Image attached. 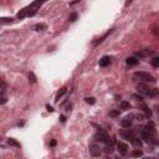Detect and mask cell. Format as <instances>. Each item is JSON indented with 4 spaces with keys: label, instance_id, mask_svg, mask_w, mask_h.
I'll use <instances>...</instances> for the list:
<instances>
[{
    "label": "cell",
    "instance_id": "6da1fadb",
    "mask_svg": "<svg viewBox=\"0 0 159 159\" xmlns=\"http://www.w3.org/2000/svg\"><path fill=\"white\" fill-rule=\"evenodd\" d=\"M134 78L139 80L141 82H144V83H148V82H156V80L152 75H149L148 72H142V71H137L134 72Z\"/></svg>",
    "mask_w": 159,
    "mask_h": 159
},
{
    "label": "cell",
    "instance_id": "7a4b0ae2",
    "mask_svg": "<svg viewBox=\"0 0 159 159\" xmlns=\"http://www.w3.org/2000/svg\"><path fill=\"white\" fill-rule=\"evenodd\" d=\"M151 90H152V88H149L147 86V83H144V82H141V83H138V85H137V91L141 93V95H143V96H149Z\"/></svg>",
    "mask_w": 159,
    "mask_h": 159
},
{
    "label": "cell",
    "instance_id": "3957f363",
    "mask_svg": "<svg viewBox=\"0 0 159 159\" xmlns=\"http://www.w3.org/2000/svg\"><path fill=\"white\" fill-rule=\"evenodd\" d=\"M133 123V114H129V116H126L123 119H121V126L123 128H129Z\"/></svg>",
    "mask_w": 159,
    "mask_h": 159
},
{
    "label": "cell",
    "instance_id": "277c9868",
    "mask_svg": "<svg viewBox=\"0 0 159 159\" xmlns=\"http://www.w3.org/2000/svg\"><path fill=\"white\" fill-rule=\"evenodd\" d=\"M96 139L100 142H103V143H109V137L108 134H107L106 132H103V130H100L97 134H96Z\"/></svg>",
    "mask_w": 159,
    "mask_h": 159
},
{
    "label": "cell",
    "instance_id": "5b68a950",
    "mask_svg": "<svg viewBox=\"0 0 159 159\" xmlns=\"http://www.w3.org/2000/svg\"><path fill=\"white\" fill-rule=\"evenodd\" d=\"M101 148L100 146H97V144H90V153L92 154L93 157H98L101 156Z\"/></svg>",
    "mask_w": 159,
    "mask_h": 159
},
{
    "label": "cell",
    "instance_id": "8992f818",
    "mask_svg": "<svg viewBox=\"0 0 159 159\" xmlns=\"http://www.w3.org/2000/svg\"><path fill=\"white\" fill-rule=\"evenodd\" d=\"M117 149H118V152L122 154V156H126V154L128 153V146L123 142H118L117 143Z\"/></svg>",
    "mask_w": 159,
    "mask_h": 159
},
{
    "label": "cell",
    "instance_id": "52a82bcc",
    "mask_svg": "<svg viewBox=\"0 0 159 159\" xmlns=\"http://www.w3.org/2000/svg\"><path fill=\"white\" fill-rule=\"evenodd\" d=\"M100 66L101 67H106V66H108V65L111 63V57H108V56H103V57H101L100 60Z\"/></svg>",
    "mask_w": 159,
    "mask_h": 159
},
{
    "label": "cell",
    "instance_id": "ba28073f",
    "mask_svg": "<svg viewBox=\"0 0 159 159\" xmlns=\"http://www.w3.org/2000/svg\"><path fill=\"white\" fill-rule=\"evenodd\" d=\"M129 141H130V143H132L134 147H138V148H139V147H142V142H141V139H138V138H135V137H132V138L129 139Z\"/></svg>",
    "mask_w": 159,
    "mask_h": 159
},
{
    "label": "cell",
    "instance_id": "9c48e42d",
    "mask_svg": "<svg viewBox=\"0 0 159 159\" xmlns=\"http://www.w3.org/2000/svg\"><path fill=\"white\" fill-rule=\"evenodd\" d=\"M139 62V60L137 57H128L127 59V65H129V66H135Z\"/></svg>",
    "mask_w": 159,
    "mask_h": 159
},
{
    "label": "cell",
    "instance_id": "30bf717a",
    "mask_svg": "<svg viewBox=\"0 0 159 159\" xmlns=\"http://www.w3.org/2000/svg\"><path fill=\"white\" fill-rule=\"evenodd\" d=\"M103 152L106 154H112V153H113V144H108V143H107V146L103 148Z\"/></svg>",
    "mask_w": 159,
    "mask_h": 159
},
{
    "label": "cell",
    "instance_id": "8fae6325",
    "mask_svg": "<svg viewBox=\"0 0 159 159\" xmlns=\"http://www.w3.org/2000/svg\"><path fill=\"white\" fill-rule=\"evenodd\" d=\"M111 32H112V30H109V31H107V32H106V34H105L103 36H102V37H100V39H98L97 41H95V43H93V45H95V46H97L98 44H101V43H102V41H103V40L106 39V37H107V36H108V35L111 34Z\"/></svg>",
    "mask_w": 159,
    "mask_h": 159
},
{
    "label": "cell",
    "instance_id": "7c38bea8",
    "mask_svg": "<svg viewBox=\"0 0 159 159\" xmlns=\"http://www.w3.org/2000/svg\"><path fill=\"white\" fill-rule=\"evenodd\" d=\"M67 91V88L66 87H62L61 90H60L59 92H57V95H56V98H55V102H59V100H60V97L61 96H63V93Z\"/></svg>",
    "mask_w": 159,
    "mask_h": 159
},
{
    "label": "cell",
    "instance_id": "4fadbf2b",
    "mask_svg": "<svg viewBox=\"0 0 159 159\" xmlns=\"http://www.w3.org/2000/svg\"><path fill=\"white\" fill-rule=\"evenodd\" d=\"M130 156L134 157V158H139V157H143V152L139 151V149H135V151H133L130 153Z\"/></svg>",
    "mask_w": 159,
    "mask_h": 159
},
{
    "label": "cell",
    "instance_id": "5bb4252c",
    "mask_svg": "<svg viewBox=\"0 0 159 159\" xmlns=\"http://www.w3.org/2000/svg\"><path fill=\"white\" fill-rule=\"evenodd\" d=\"M8 143L10 144V146H13V147H16V148H20V143H17L15 139H13V138H9L8 139Z\"/></svg>",
    "mask_w": 159,
    "mask_h": 159
},
{
    "label": "cell",
    "instance_id": "9a60e30c",
    "mask_svg": "<svg viewBox=\"0 0 159 159\" xmlns=\"http://www.w3.org/2000/svg\"><path fill=\"white\" fill-rule=\"evenodd\" d=\"M26 13H29V8H25V9H22V10H21L20 13L17 14V17H19V19H22V17H24V16L26 15Z\"/></svg>",
    "mask_w": 159,
    "mask_h": 159
},
{
    "label": "cell",
    "instance_id": "2e32d148",
    "mask_svg": "<svg viewBox=\"0 0 159 159\" xmlns=\"http://www.w3.org/2000/svg\"><path fill=\"white\" fill-rule=\"evenodd\" d=\"M121 108H122V109H129V108H130L129 102H127V101H122V102H121Z\"/></svg>",
    "mask_w": 159,
    "mask_h": 159
},
{
    "label": "cell",
    "instance_id": "e0dca14e",
    "mask_svg": "<svg viewBox=\"0 0 159 159\" xmlns=\"http://www.w3.org/2000/svg\"><path fill=\"white\" fill-rule=\"evenodd\" d=\"M151 65L154 67H159V57H153L151 60Z\"/></svg>",
    "mask_w": 159,
    "mask_h": 159
},
{
    "label": "cell",
    "instance_id": "ac0fdd59",
    "mask_svg": "<svg viewBox=\"0 0 159 159\" xmlns=\"http://www.w3.org/2000/svg\"><path fill=\"white\" fill-rule=\"evenodd\" d=\"M34 29H35V31H43V30L46 29V26H45L44 24H36V25L34 26Z\"/></svg>",
    "mask_w": 159,
    "mask_h": 159
},
{
    "label": "cell",
    "instance_id": "d6986e66",
    "mask_svg": "<svg viewBox=\"0 0 159 159\" xmlns=\"http://www.w3.org/2000/svg\"><path fill=\"white\" fill-rule=\"evenodd\" d=\"M159 95V91L157 90V88H152L151 90V93H149V97H156Z\"/></svg>",
    "mask_w": 159,
    "mask_h": 159
},
{
    "label": "cell",
    "instance_id": "ffe728a7",
    "mask_svg": "<svg viewBox=\"0 0 159 159\" xmlns=\"http://www.w3.org/2000/svg\"><path fill=\"white\" fill-rule=\"evenodd\" d=\"M85 101L87 102V103H90V105H95V103H96V100H95L93 97H86Z\"/></svg>",
    "mask_w": 159,
    "mask_h": 159
},
{
    "label": "cell",
    "instance_id": "44dd1931",
    "mask_svg": "<svg viewBox=\"0 0 159 159\" xmlns=\"http://www.w3.org/2000/svg\"><path fill=\"white\" fill-rule=\"evenodd\" d=\"M8 22H13V19L11 17H3L1 19V24H8Z\"/></svg>",
    "mask_w": 159,
    "mask_h": 159
},
{
    "label": "cell",
    "instance_id": "7402d4cb",
    "mask_svg": "<svg viewBox=\"0 0 159 159\" xmlns=\"http://www.w3.org/2000/svg\"><path fill=\"white\" fill-rule=\"evenodd\" d=\"M119 116V111H111L109 112V117H118Z\"/></svg>",
    "mask_w": 159,
    "mask_h": 159
},
{
    "label": "cell",
    "instance_id": "603a6c76",
    "mask_svg": "<svg viewBox=\"0 0 159 159\" xmlns=\"http://www.w3.org/2000/svg\"><path fill=\"white\" fill-rule=\"evenodd\" d=\"M76 19H77V14L76 13H73V14H71V15H70V21H76Z\"/></svg>",
    "mask_w": 159,
    "mask_h": 159
},
{
    "label": "cell",
    "instance_id": "cb8c5ba5",
    "mask_svg": "<svg viewBox=\"0 0 159 159\" xmlns=\"http://www.w3.org/2000/svg\"><path fill=\"white\" fill-rule=\"evenodd\" d=\"M5 90H6V83L4 82V81H1V95L5 93Z\"/></svg>",
    "mask_w": 159,
    "mask_h": 159
},
{
    "label": "cell",
    "instance_id": "d4e9b609",
    "mask_svg": "<svg viewBox=\"0 0 159 159\" xmlns=\"http://www.w3.org/2000/svg\"><path fill=\"white\" fill-rule=\"evenodd\" d=\"M29 78H31V82H36V77H35V75L34 73H29Z\"/></svg>",
    "mask_w": 159,
    "mask_h": 159
},
{
    "label": "cell",
    "instance_id": "484cf974",
    "mask_svg": "<svg viewBox=\"0 0 159 159\" xmlns=\"http://www.w3.org/2000/svg\"><path fill=\"white\" fill-rule=\"evenodd\" d=\"M5 102H6V97L3 95V97H1V105H4V103H5Z\"/></svg>",
    "mask_w": 159,
    "mask_h": 159
},
{
    "label": "cell",
    "instance_id": "4316f807",
    "mask_svg": "<svg viewBox=\"0 0 159 159\" xmlns=\"http://www.w3.org/2000/svg\"><path fill=\"white\" fill-rule=\"evenodd\" d=\"M60 121H61L62 123H63V122H66V117H65V116H61V117H60Z\"/></svg>",
    "mask_w": 159,
    "mask_h": 159
},
{
    "label": "cell",
    "instance_id": "83f0119b",
    "mask_svg": "<svg viewBox=\"0 0 159 159\" xmlns=\"http://www.w3.org/2000/svg\"><path fill=\"white\" fill-rule=\"evenodd\" d=\"M133 97H134V98H137L138 101H142V96H137V95H133Z\"/></svg>",
    "mask_w": 159,
    "mask_h": 159
},
{
    "label": "cell",
    "instance_id": "f1b7e54d",
    "mask_svg": "<svg viewBox=\"0 0 159 159\" xmlns=\"http://www.w3.org/2000/svg\"><path fill=\"white\" fill-rule=\"evenodd\" d=\"M46 108H47V111H49V112H52V111H54V108H52V107H51V106H47V107H46Z\"/></svg>",
    "mask_w": 159,
    "mask_h": 159
},
{
    "label": "cell",
    "instance_id": "f546056e",
    "mask_svg": "<svg viewBox=\"0 0 159 159\" xmlns=\"http://www.w3.org/2000/svg\"><path fill=\"white\" fill-rule=\"evenodd\" d=\"M132 1H133V0H127V3H126V6H128V5H129V4H130V3H132Z\"/></svg>",
    "mask_w": 159,
    "mask_h": 159
},
{
    "label": "cell",
    "instance_id": "4dcf8cb0",
    "mask_svg": "<svg viewBox=\"0 0 159 159\" xmlns=\"http://www.w3.org/2000/svg\"><path fill=\"white\" fill-rule=\"evenodd\" d=\"M56 146V141H51V147H54Z\"/></svg>",
    "mask_w": 159,
    "mask_h": 159
}]
</instances>
